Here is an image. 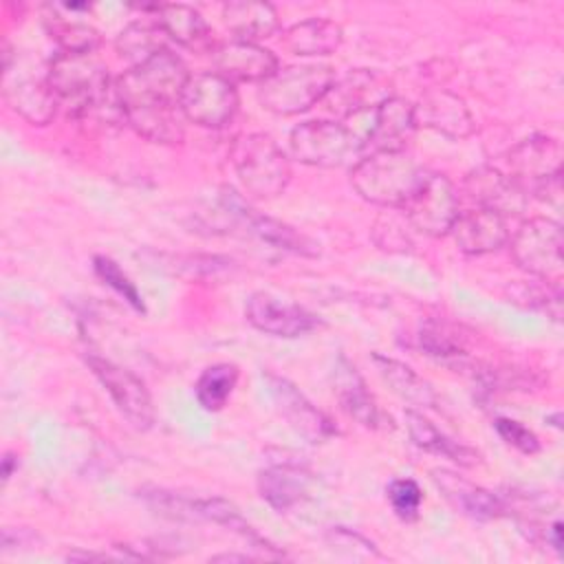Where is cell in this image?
Returning a JSON list of instances; mask_svg holds the SVG:
<instances>
[{"instance_id": "1", "label": "cell", "mask_w": 564, "mask_h": 564, "mask_svg": "<svg viewBox=\"0 0 564 564\" xmlns=\"http://www.w3.org/2000/svg\"><path fill=\"white\" fill-rule=\"evenodd\" d=\"M427 172L430 170H425L405 150L372 152L352 163L350 185L364 200L372 205L403 209Z\"/></svg>"}, {"instance_id": "2", "label": "cell", "mask_w": 564, "mask_h": 564, "mask_svg": "<svg viewBox=\"0 0 564 564\" xmlns=\"http://www.w3.org/2000/svg\"><path fill=\"white\" fill-rule=\"evenodd\" d=\"M189 73L183 59L165 48L123 70L115 79V93L123 112L132 108L178 106Z\"/></svg>"}, {"instance_id": "3", "label": "cell", "mask_w": 564, "mask_h": 564, "mask_svg": "<svg viewBox=\"0 0 564 564\" xmlns=\"http://www.w3.org/2000/svg\"><path fill=\"white\" fill-rule=\"evenodd\" d=\"M231 163L242 189L260 200L280 196L291 181L286 154L262 132L238 137L231 145Z\"/></svg>"}, {"instance_id": "4", "label": "cell", "mask_w": 564, "mask_h": 564, "mask_svg": "<svg viewBox=\"0 0 564 564\" xmlns=\"http://www.w3.org/2000/svg\"><path fill=\"white\" fill-rule=\"evenodd\" d=\"M335 84V73L326 64H300L278 68L258 88L262 108L275 115H300L319 104Z\"/></svg>"}, {"instance_id": "5", "label": "cell", "mask_w": 564, "mask_h": 564, "mask_svg": "<svg viewBox=\"0 0 564 564\" xmlns=\"http://www.w3.org/2000/svg\"><path fill=\"white\" fill-rule=\"evenodd\" d=\"M291 156L311 167H341L357 163L361 152V139L350 128L328 119H313L295 126L289 137Z\"/></svg>"}, {"instance_id": "6", "label": "cell", "mask_w": 564, "mask_h": 564, "mask_svg": "<svg viewBox=\"0 0 564 564\" xmlns=\"http://www.w3.org/2000/svg\"><path fill=\"white\" fill-rule=\"evenodd\" d=\"M509 176L522 187L527 196L551 200L560 196L562 150L551 137H529L507 154Z\"/></svg>"}, {"instance_id": "7", "label": "cell", "mask_w": 564, "mask_h": 564, "mask_svg": "<svg viewBox=\"0 0 564 564\" xmlns=\"http://www.w3.org/2000/svg\"><path fill=\"white\" fill-rule=\"evenodd\" d=\"M511 240V256L520 269L544 282H560L562 262V225L553 218L535 216L524 220Z\"/></svg>"}, {"instance_id": "8", "label": "cell", "mask_w": 564, "mask_h": 564, "mask_svg": "<svg viewBox=\"0 0 564 564\" xmlns=\"http://www.w3.org/2000/svg\"><path fill=\"white\" fill-rule=\"evenodd\" d=\"M181 115L203 128H223L238 112L236 86L216 70L189 75L178 99Z\"/></svg>"}, {"instance_id": "9", "label": "cell", "mask_w": 564, "mask_h": 564, "mask_svg": "<svg viewBox=\"0 0 564 564\" xmlns=\"http://www.w3.org/2000/svg\"><path fill=\"white\" fill-rule=\"evenodd\" d=\"M399 212H403L412 229L430 238L447 236L460 214L456 187L445 174L427 172L419 189Z\"/></svg>"}, {"instance_id": "10", "label": "cell", "mask_w": 564, "mask_h": 564, "mask_svg": "<svg viewBox=\"0 0 564 564\" xmlns=\"http://www.w3.org/2000/svg\"><path fill=\"white\" fill-rule=\"evenodd\" d=\"M86 364L90 366L93 375L99 379V383L106 388L117 410L126 416V421L132 427L145 432L154 425L156 412H154L152 397L145 383L134 372L99 355H88Z\"/></svg>"}, {"instance_id": "11", "label": "cell", "mask_w": 564, "mask_h": 564, "mask_svg": "<svg viewBox=\"0 0 564 564\" xmlns=\"http://www.w3.org/2000/svg\"><path fill=\"white\" fill-rule=\"evenodd\" d=\"M264 381L278 412L295 434L308 443H324L337 434L333 421L317 405H313L295 383L275 372H264Z\"/></svg>"}, {"instance_id": "12", "label": "cell", "mask_w": 564, "mask_h": 564, "mask_svg": "<svg viewBox=\"0 0 564 564\" xmlns=\"http://www.w3.org/2000/svg\"><path fill=\"white\" fill-rule=\"evenodd\" d=\"M247 322L271 337H300L319 326V319L297 304L282 302L269 293H253L245 306Z\"/></svg>"}, {"instance_id": "13", "label": "cell", "mask_w": 564, "mask_h": 564, "mask_svg": "<svg viewBox=\"0 0 564 564\" xmlns=\"http://www.w3.org/2000/svg\"><path fill=\"white\" fill-rule=\"evenodd\" d=\"M2 95L9 108L33 126L51 123L59 106L46 75L44 77H40L37 73L31 75V73L18 70V66L15 70L4 68Z\"/></svg>"}, {"instance_id": "14", "label": "cell", "mask_w": 564, "mask_h": 564, "mask_svg": "<svg viewBox=\"0 0 564 564\" xmlns=\"http://www.w3.org/2000/svg\"><path fill=\"white\" fill-rule=\"evenodd\" d=\"M212 59L216 73L227 77L231 84H262L280 68L278 57L269 48L242 40H229L214 46Z\"/></svg>"}, {"instance_id": "15", "label": "cell", "mask_w": 564, "mask_h": 564, "mask_svg": "<svg viewBox=\"0 0 564 564\" xmlns=\"http://www.w3.org/2000/svg\"><path fill=\"white\" fill-rule=\"evenodd\" d=\"M372 123L368 134L361 139V152H392L405 150L412 132L416 130L414 106L401 97H388L372 110Z\"/></svg>"}, {"instance_id": "16", "label": "cell", "mask_w": 564, "mask_h": 564, "mask_svg": "<svg viewBox=\"0 0 564 564\" xmlns=\"http://www.w3.org/2000/svg\"><path fill=\"white\" fill-rule=\"evenodd\" d=\"M456 247L467 256H485L502 249L509 238V218L487 207L460 212L452 231Z\"/></svg>"}, {"instance_id": "17", "label": "cell", "mask_w": 564, "mask_h": 564, "mask_svg": "<svg viewBox=\"0 0 564 564\" xmlns=\"http://www.w3.org/2000/svg\"><path fill=\"white\" fill-rule=\"evenodd\" d=\"M333 386H335L333 388L335 397L348 416H352L357 423L370 430L388 427L390 416H386V412L379 408L364 377L346 359V355L337 357V364L333 368Z\"/></svg>"}, {"instance_id": "18", "label": "cell", "mask_w": 564, "mask_h": 564, "mask_svg": "<svg viewBox=\"0 0 564 564\" xmlns=\"http://www.w3.org/2000/svg\"><path fill=\"white\" fill-rule=\"evenodd\" d=\"M317 489V478L304 465L275 463L260 471L258 491L275 511H291L306 502Z\"/></svg>"}, {"instance_id": "19", "label": "cell", "mask_w": 564, "mask_h": 564, "mask_svg": "<svg viewBox=\"0 0 564 564\" xmlns=\"http://www.w3.org/2000/svg\"><path fill=\"white\" fill-rule=\"evenodd\" d=\"M414 121L416 126L436 130L449 139H465L476 130L467 104L445 88L423 93V97L414 106Z\"/></svg>"}, {"instance_id": "20", "label": "cell", "mask_w": 564, "mask_h": 564, "mask_svg": "<svg viewBox=\"0 0 564 564\" xmlns=\"http://www.w3.org/2000/svg\"><path fill=\"white\" fill-rule=\"evenodd\" d=\"M465 189L476 200V207L500 212L507 218L520 214L529 198L507 172L489 165L469 172L465 178Z\"/></svg>"}, {"instance_id": "21", "label": "cell", "mask_w": 564, "mask_h": 564, "mask_svg": "<svg viewBox=\"0 0 564 564\" xmlns=\"http://www.w3.org/2000/svg\"><path fill=\"white\" fill-rule=\"evenodd\" d=\"M432 480H434L436 489L445 496V500L456 511H460L474 520H494L507 511L505 500L500 496H496L494 491H489L480 485H474L471 480H467L454 471L434 469Z\"/></svg>"}, {"instance_id": "22", "label": "cell", "mask_w": 564, "mask_h": 564, "mask_svg": "<svg viewBox=\"0 0 564 564\" xmlns=\"http://www.w3.org/2000/svg\"><path fill=\"white\" fill-rule=\"evenodd\" d=\"M156 22L163 33L174 40L176 44L189 51H212V29L205 18L189 4L172 2V4H156Z\"/></svg>"}, {"instance_id": "23", "label": "cell", "mask_w": 564, "mask_h": 564, "mask_svg": "<svg viewBox=\"0 0 564 564\" xmlns=\"http://www.w3.org/2000/svg\"><path fill=\"white\" fill-rule=\"evenodd\" d=\"M223 22L234 33V40L256 42L271 37L278 26L280 18L273 4L269 2H253V0H236L223 7Z\"/></svg>"}, {"instance_id": "24", "label": "cell", "mask_w": 564, "mask_h": 564, "mask_svg": "<svg viewBox=\"0 0 564 564\" xmlns=\"http://www.w3.org/2000/svg\"><path fill=\"white\" fill-rule=\"evenodd\" d=\"M405 427H408L412 443L423 452L449 458V460L458 463L460 467H474L480 463V454L476 449L449 438L445 432H441L432 421H427L416 410L405 412Z\"/></svg>"}, {"instance_id": "25", "label": "cell", "mask_w": 564, "mask_h": 564, "mask_svg": "<svg viewBox=\"0 0 564 564\" xmlns=\"http://www.w3.org/2000/svg\"><path fill=\"white\" fill-rule=\"evenodd\" d=\"M344 31L328 18H308L282 33V46L293 55H330L339 48Z\"/></svg>"}, {"instance_id": "26", "label": "cell", "mask_w": 564, "mask_h": 564, "mask_svg": "<svg viewBox=\"0 0 564 564\" xmlns=\"http://www.w3.org/2000/svg\"><path fill=\"white\" fill-rule=\"evenodd\" d=\"M372 361H375L381 379L390 386V390L399 399H403L412 408H423V410L438 405V397H436L434 388L430 386V381H425L408 364L386 357V355H379V352L372 355Z\"/></svg>"}, {"instance_id": "27", "label": "cell", "mask_w": 564, "mask_h": 564, "mask_svg": "<svg viewBox=\"0 0 564 564\" xmlns=\"http://www.w3.org/2000/svg\"><path fill=\"white\" fill-rule=\"evenodd\" d=\"M183 115L178 106H152L132 108L123 112L126 126H130L139 137L154 143H181L185 137Z\"/></svg>"}, {"instance_id": "28", "label": "cell", "mask_w": 564, "mask_h": 564, "mask_svg": "<svg viewBox=\"0 0 564 564\" xmlns=\"http://www.w3.org/2000/svg\"><path fill=\"white\" fill-rule=\"evenodd\" d=\"M245 229L271 247L293 251L300 256H317V245L308 236L300 234L297 229H293L286 223H280L271 216L258 214L256 209L249 212Z\"/></svg>"}, {"instance_id": "29", "label": "cell", "mask_w": 564, "mask_h": 564, "mask_svg": "<svg viewBox=\"0 0 564 564\" xmlns=\"http://www.w3.org/2000/svg\"><path fill=\"white\" fill-rule=\"evenodd\" d=\"M165 40L167 35L163 33V29L159 26V22H132L128 24L115 40V48L121 57H126L128 62L141 64L145 59H150L152 55L165 51Z\"/></svg>"}, {"instance_id": "30", "label": "cell", "mask_w": 564, "mask_h": 564, "mask_svg": "<svg viewBox=\"0 0 564 564\" xmlns=\"http://www.w3.org/2000/svg\"><path fill=\"white\" fill-rule=\"evenodd\" d=\"M236 383H238V366L236 364L223 361V364L207 366L194 386L198 405L207 412L223 410L227 405Z\"/></svg>"}, {"instance_id": "31", "label": "cell", "mask_w": 564, "mask_h": 564, "mask_svg": "<svg viewBox=\"0 0 564 564\" xmlns=\"http://www.w3.org/2000/svg\"><path fill=\"white\" fill-rule=\"evenodd\" d=\"M46 29L59 44L62 53H93L99 46V33L82 20H70L51 7L46 15Z\"/></svg>"}, {"instance_id": "32", "label": "cell", "mask_w": 564, "mask_h": 564, "mask_svg": "<svg viewBox=\"0 0 564 564\" xmlns=\"http://www.w3.org/2000/svg\"><path fill=\"white\" fill-rule=\"evenodd\" d=\"M379 79L370 70H357L348 75L341 82H335L328 95H335V110L344 112V117H352L359 110H372L368 104V95L372 88H377Z\"/></svg>"}, {"instance_id": "33", "label": "cell", "mask_w": 564, "mask_h": 564, "mask_svg": "<svg viewBox=\"0 0 564 564\" xmlns=\"http://www.w3.org/2000/svg\"><path fill=\"white\" fill-rule=\"evenodd\" d=\"M93 267H95V273L97 278L110 286L117 295H121L134 311L139 313H145V302H143V295L139 293L137 284L121 271V267L112 260V258H106V256H95L93 260Z\"/></svg>"}, {"instance_id": "34", "label": "cell", "mask_w": 564, "mask_h": 564, "mask_svg": "<svg viewBox=\"0 0 564 564\" xmlns=\"http://www.w3.org/2000/svg\"><path fill=\"white\" fill-rule=\"evenodd\" d=\"M421 346L427 355L436 359H460L465 357V348L460 339L449 330V326L441 322H427L421 328Z\"/></svg>"}, {"instance_id": "35", "label": "cell", "mask_w": 564, "mask_h": 564, "mask_svg": "<svg viewBox=\"0 0 564 564\" xmlns=\"http://www.w3.org/2000/svg\"><path fill=\"white\" fill-rule=\"evenodd\" d=\"M386 494H388L392 511L401 520L412 522V520L419 518V509H421V502H423V491H421L416 480H412V478H394L388 485Z\"/></svg>"}, {"instance_id": "36", "label": "cell", "mask_w": 564, "mask_h": 564, "mask_svg": "<svg viewBox=\"0 0 564 564\" xmlns=\"http://www.w3.org/2000/svg\"><path fill=\"white\" fill-rule=\"evenodd\" d=\"M494 427H496L498 436H500L507 445L516 447L518 452L529 454V456L540 452V441H538L535 432L529 430L527 425H522L520 421L507 419V416H498V419L494 421Z\"/></svg>"}, {"instance_id": "37", "label": "cell", "mask_w": 564, "mask_h": 564, "mask_svg": "<svg viewBox=\"0 0 564 564\" xmlns=\"http://www.w3.org/2000/svg\"><path fill=\"white\" fill-rule=\"evenodd\" d=\"M546 542H549L557 553H562V522H560V520H555V522L551 524V529H546Z\"/></svg>"}, {"instance_id": "38", "label": "cell", "mask_w": 564, "mask_h": 564, "mask_svg": "<svg viewBox=\"0 0 564 564\" xmlns=\"http://www.w3.org/2000/svg\"><path fill=\"white\" fill-rule=\"evenodd\" d=\"M15 469H18V456L11 454V452L4 454V458H2V471H0V474H2V480L7 482V480L13 476Z\"/></svg>"}, {"instance_id": "39", "label": "cell", "mask_w": 564, "mask_h": 564, "mask_svg": "<svg viewBox=\"0 0 564 564\" xmlns=\"http://www.w3.org/2000/svg\"><path fill=\"white\" fill-rule=\"evenodd\" d=\"M212 560H214V562H236V560H238V562H247L249 557H247V555H231V553H220V555H214Z\"/></svg>"}]
</instances>
